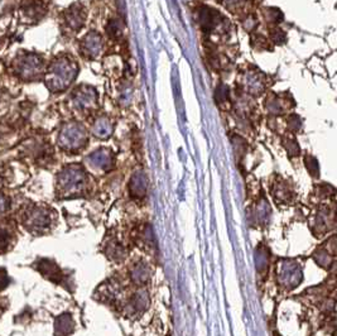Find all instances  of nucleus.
<instances>
[{"mask_svg":"<svg viewBox=\"0 0 337 336\" xmlns=\"http://www.w3.org/2000/svg\"><path fill=\"white\" fill-rule=\"evenodd\" d=\"M77 75L75 62L69 58H60L52 63L46 75L47 86L54 93L63 91L70 86Z\"/></svg>","mask_w":337,"mask_h":336,"instance_id":"obj_1","label":"nucleus"},{"mask_svg":"<svg viewBox=\"0 0 337 336\" xmlns=\"http://www.w3.org/2000/svg\"><path fill=\"white\" fill-rule=\"evenodd\" d=\"M86 183V174L80 166H69L61 172L58 177V185L62 193L73 196L82 191Z\"/></svg>","mask_w":337,"mask_h":336,"instance_id":"obj_2","label":"nucleus"},{"mask_svg":"<svg viewBox=\"0 0 337 336\" xmlns=\"http://www.w3.org/2000/svg\"><path fill=\"white\" fill-rule=\"evenodd\" d=\"M86 132L80 124L71 123L65 125L60 134V145L66 150H76L86 144Z\"/></svg>","mask_w":337,"mask_h":336,"instance_id":"obj_3","label":"nucleus"},{"mask_svg":"<svg viewBox=\"0 0 337 336\" xmlns=\"http://www.w3.org/2000/svg\"><path fill=\"white\" fill-rule=\"evenodd\" d=\"M51 214L49 211L41 209L38 206L30 207L29 210H27L23 215V224L27 226L29 230L36 231V233H41L48 226L51 225Z\"/></svg>","mask_w":337,"mask_h":336,"instance_id":"obj_4","label":"nucleus"},{"mask_svg":"<svg viewBox=\"0 0 337 336\" xmlns=\"http://www.w3.org/2000/svg\"><path fill=\"white\" fill-rule=\"evenodd\" d=\"M42 67V62L36 54H25L18 62V71L21 77L33 78Z\"/></svg>","mask_w":337,"mask_h":336,"instance_id":"obj_5","label":"nucleus"},{"mask_svg":"<svg viewBox=\"0 0 337 336\" xmlns=\"http://www.w3.org/2000/svg\"><path fill=\"white\" fill-rule=\"evenodd\" d=\"M72 100H73L76 108L80 109V110H86V109L91 108V105L95 102V91L90 87H80L75 93Z\"/></svg>","mask_w":337,"mask_h":336,"instance_id":"obj_6","label":"nucleus"},{"mask_svg":"<svg viewBox=\"0 0 337 336\" xmlns=\"http://www.w3.org/2000/svg\"><path fill=\"white\" fill-rule=\"evenodd\" d=\"M85 15L82 14V8L80 4H75L71 6L65 14V23L69 27V29H72L73 32H77L82 24H84Z\"/></svg>","mask_w":337,"mask_h":336,"instance_id":"obj_7","label":"nucleus"},{"mask_svg":"<svg viewBox=\"0 0 337 336\" xmlns=\"http://www.w3.org/2000/svg\"><path fill=\"white\" fill-rule=\"evenodd\" d=\"M87 161H89V163L93 167L97 168V169H102V171H106L113 165V156H111L110 150L100 149L96 150L95 153L90 154Z\"/></svg>","mask_w":337,"mask_h":336,"instance_id":"obj_8","label":"nucleus"},{"mask_svg":"<svg viewBox=\"0 0 337 336\" xmlns=\"http://www.w3.org/2000/svg\"><path fill=\"white\" fill-rule=\"evenodd\" d=\"M39 272L45 277L51 279L52 282H62V272L58 268V265L56 263H53V262L47 261V259L41 261V263H39Z\"/></svg>","mask_w":337,"mask_h":336,"instance_id":"obj_9","label":"nucleus"},{"mask_svg":"<svg viewBox=\"0 0 337 336\" xmlns=\"http://www.w3.org/2000/svg\"><path fill=\"white\" fill-rule=\"evenodd\" d=\"M82 49H84L85 53H87L89 56L95 57L96 54L100 52V49H101V37L98 36L97 33H95V32L89 33L84 38Z\"/></svg>","mask_w":337,"mask_h":336,"instance_id":"obj_10","label":"nucleus"},{"mask_svg":"<svg viewBox=\"0 0 337 336\" xmlns=\"http://www.w3.org/2000/svg\"><path fill=\"white\" fill-rule=\"evenodd\" d=\"M73 330V321L70 315H62L56 321V335L67 336Z\"/></svg>","mask_w":337,"mask_h":336,"instance_id":"obj_11","label":"nucleus"},{"mask_svg":"<svg viewBox=\"0 0 337 336\" xmlns=\"http://www.w3.org/2000/svg\"><path fill=\"white\" fill-rule=\"evenodd\" d=\"M111 130H113V128H111L110 121H109L108 119H105V118L98 119L97 121L94 124L93 128V133L96 137H98V138H108L109 135H110Z\"/></svg>","mask_w":337,"mask_h":336,"instance_id":"obj_12","label":"nucleus"},{"mask_svg":"<svg viewBox=\"0 0 337 336\" xmlns=\"http://www.w3.org/2000/svg\"><path fill=\"white\" fill-rule=\"evenodd\" d=\"M130 191L134 196H141L144 193V189H145V183L142 180L139 174H135L133 180L130 181Z\"/></svg>","mask_w":337,"mask_h":336,"instance_id":"obj_13","label":"nucleus"},{"mask_svg":"<svg viewBox=\"0 0 337 336\" xmlns=\"http://www.w3.org/2000/svg\"><path fill=\"white\" fill-rule=\"evenodd\" d=\"M10 243V231L4 225H0V252L5 250Z\"/></svg>","mask_w":337,"mask_h":336,"instance_id":"obj_14","label":"nucleus"},{"mask_svg":"<svg viewBox=\"0 0 337 336\" xmlns=\"http://www.w3.org/2000/svg\"><path fill=\"white\" fill-rule=\"evenodd\" d=\"M121 24L119 23L118 21H113L110 22L108 27V33L110 34V37H118L121 34Z\"/></svg>","mask_w":337,"mask_h":336,"instance_id":"obj_15","label":"nucleus"},{"mask_svg":"<svg viewBox=\"0 0 337 336\" xmlns=\"http://www.w3.org/2000/svg\"><path fill=\"white\" fill-rule=\"evenodd\" d=\"M145 270H144L143 267H137L134 270H133V279H134L135 282H143L144 279H145Z\"/></svg>","mask_w":337,"mask_h":336,"instance_id":"obj_16","label":"nucleus"},{"mask_svg":"<svg viewBox=\"0 0 337 336\" xmlns=\"http://www.w3.org/2000/svg\"><path fill=\"white\" fill-rule=\"evenodd\" d=\"M8 277H6V273L4 272V270H0V291L3 289V288L6 287V285H8Z\"/></svg>","mask_w":337,"mask_h":336,"instance_id":"obj_17","label":"nucleus"},{"mask_svg":"<svg viewBox=\"0 0 337 336\" xmlns=\"http://www.w3.org/2000/svg\"><path fill=\"white\" fill-rule=\"evenodd\" d=\"M6 207H8V201H6V198L4 197L3 195H0V213L5 211Z\"/></svg>","mask_w":337,"mask_h":336,"instance_id":"obj_18","label":"nucleus"}]
</instances>
